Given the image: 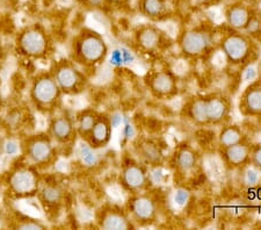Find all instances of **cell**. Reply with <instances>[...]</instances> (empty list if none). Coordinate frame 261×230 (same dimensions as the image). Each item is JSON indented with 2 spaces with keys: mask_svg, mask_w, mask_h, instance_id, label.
Returning <instances> with one entry per match:
<instances>
[{
  "mask_svg": "<svg viewBox=\"0 0 261 230\" xmlns=\"http://www.w3.org/2000/svg\"><path fill=\"white\" fill-rule=\"evenodd\" d=\"M202 5H207V6H214L216 4L220 3V0H197Z\"/></svg>",
  "mask_w": 261,
  "mask_h": 230,
  "instance_id": "cell-29",
  "label": "cell"
},
{
  "mask_svg": "<svg viewBox=\"0 0 261 230\" xmlns=\"http://www.w3.org/2000/svg\"><path fill=\"white\" fill-rule=\"evenodd\" d=\"M27 154L29 160L35 164H43L51 160L54 155V146L48 137L37 136L29 141L27 145Z\"/></svg>",
  "mask_w": 261,
  "mask_h": 230,
  "instance_id": "cell-20",
  "label": "cell"
},
{
  "mask_svg": "<svg viewBox=\"0 0 261 230\" xmlns=\"http://www.w3.org/2000/svg\"><path fill=\"white\" fill-rule=\"evenodd\" d=\"M134 41L142 54L150 56L163 55L174 44L172 36L154 23H143L137 27L134 34Z\"/></svg>",
  "mask_w": 261,
  "mask_h": 230,
  "instance_id": "cell-5",
  "label": "cell"
},
{
  "mask_svg": "<svg viewBox=\"0 0 261 230\" xmlns=\"http://www.w3.org/2000/svg\"><path fill=\"white\" fill-rule=\"evenodd\" d=\"M259 78L261 79V69H260V76H259Z\"/></svg>",
  "mask_w": 261,
  "mask_h": 230,
  "instance_id": "cell-31",
  "label": "cell"
},
{
  "mask_svg": "<svg viewBox=\"0 0 261 230\" xmlns=\"http://www.w3.org/2000/svg\"><path fill=\"white\" fill-rule=\"evenodd\" d=\"M42 200L48 203H56L62 198V191L55 185H47L41 192Z\"/></svg>",
  "mask_w": 261,
  "mask_h": 230,
  "instance_id": "cell-25",
  "label": "cell"
},
{
  "mask_svg": "<svg viewBox=\"0 0 261 230\" xmlns=\"http://www.w3.org/2000/svg\"><path fill=\"white\" fill-rule=\"evenodd\" d=\"M238 111L245 118L261 116V79L252 82L242 92L238 100Z\"/></svg>",
  "mask_w": 261,
  "mask_h": 230,
  "instance_id": "cell-13",
  "label": "cell"
},
{
  "mask_svg": "<svg viewBox=\"0 0 261 230\" xmlns=\"http://www.w3.org/2000/svg\"><path fill=\"white\" fill-rule=\"evenodd\" d=\"M141 14L151 21H159L168 13L167 0H138Z\"/></svg>",
  "mask_w": 261,
  "mask_h": 230,
  "instance_id": "cell-21",
  "label": "cell"
},
{
  "mask_svg": "<svg viewBox=\"0 0 261 230\" xmlns=\"http://www.w3.org/2000/svg\"><path fill=\"white\" fill-rule=\"evenodd\" d=\"M200 165V155L195 148L189 144L176 146L171 156V167L175 175L186 181L189 177H194L197 167Z\"/></svg>",
  "mask_w": 261,
  "mask_h": 230,
  "instance_id": "cell-10",
  "label": "cell"
},
{
  "mask_svg": "<svg viewBox=\"0 0 261 230\" xmlns=\"http://www.w3.org/2000/svg\"><path fill=\"white\" fill-rule=\"evenodd\" d=\"M127 213L133 222L141 225H150L158 220L159 203L158 200L146 192L133 194L127 203Z\"/></svg>",
  "mask_w": 261,
  "mask_h": 230,
  "instance_id": "cell-7",
  "label": "cell"
},
{
  "mask_svg": "<svg viewBox=\"0 0 261 230\" xmlns=\"http://www.w3.org/2000/svg\"><path fill=\"white\" fill-rule=\"evenodd\" d=\"M237 2H242V3L247 4V5H251V6H255V5H259V4H261V0H237Z\"/></svg>",
  "mask_w": 261,
  "mask_h": 230,
  "instance_id": "cell-30",
  "label": "cell"
},
{
  "mask_svg": "<svg viewBox=\"0 0 261 230\" xmlns=\"http://www.w3.org/2000/svg\"><path fill=\"white\" fill-rule=\"evenodd\" d=\"M137 152L138 156L141 157V162L144 163L145 165H159L164 158L161 146L150 140L142 141L141 143H138Z\"/></svg>",
  "mask_w": 261,
  "mask_h": 230,
  "instance_id": "cell-22",
  "label": "cell"
},
{
  "mask_svg": "<svg viewBox=\"0 0 261 230\" xmlns=\"http://www.w3.org/2000/svg\"><path fill=\"white\" fill-rule=\"evenodd\" d=\"M224 19L226 24L231 29L245 32L252 26H254L256 21V13L253 6L236 0L234 3L225 7Z\"/></svg>",
  "mask_w": 261,
  "mask_h": 230,
  "instance_id": "cell-11",
  "label": "cell"
},
{
  "mask_svg": "<svg viewBox=\"0 0 261 230\" xmlns=\"http://www.w3.org/2000/svg\"><path fill=\"white\" fill-rule=\"evenodd\" d=\"M225 61L236 68H245L259 58L260 48L250 35L231 29L218 41Z\"/></svg>",
  "mask_w": 261,
  "mask_h": 230,
  "instance_id": "cell-2",
  "label": "cell"
},
{
  "mask_svg": "<svg viewBox=\"0 0 261 230\" xmlns=\"http://www.w3.org/2000/svg\"><path fill=\"white\" fill-rule=\"evenodd\" d=\"M61 89L57 85L54 76H42L34 82L32 86V98L36 105L42 107H49L56 104L60 99Z\"/></svg>",
  "mask_w": 261,
  "mask_h": 230,
  "instance_id": "cell-12",
  "label": "cell"
},
{
  "mask_svg": "<svg viewBox=\"0 0 261 230\" xmlns=\"http://www.w3.org/2000/svg\"><path fill=\"white\" fill-rule=\"evenodd\" d=\"M250 151L251 144L244 141L232 145L220 146L218 154H220L223 164L230 170H236L241 169L246 164H250Z\"/></svg>",
  "mask_w": 261,
  "mask_h": 230,
  "instance_id": "cell-14",
  "label": "cell"
},
{
  "mask_svg": "<svg viewBox=\"0 0 261 230\" xmlns=\"http://www.w3.org/2000/svg\"><path fill=\"white\" fill-rule=\"evenodd\" d=\"M112 135L113 124L111 118H108L106 114H99L85 141L92 149H100L108 145L112 140Z\"/></svg>",
  "mask_w": 261,
  "mask_h": 230,
  "instance_id": "cell-17",
  "label": "cell"
},
{
  "mask_svg": "<svg viewBox=\"0 0 261 230\" xmlns=\"http://www.w3.org/2000/svg\"><path fill=\"white\" fill-rule=\"evenodd\" d=\"M82 158L86 164H93L94 155L92 152V148L88 144L82 146Z\"/></svg>",
  "mask_w": 261,
  "mask_h": 230,
  "instance_id": "cell-27",
  "label": "cell"
},
{
  "mask_svg": "<svg viewBox=\"0 0 261 230\" xmlns=\"http://www.w3.org/2000/svg\"><path fill=\"white\" fill-rule=\"evenodd\" d=\"M50 133L55 140L60 143H69L72 142L77 135L75 121L69 115H60L55 118L50 124Z\"/></svg>",
  "mask_w": 261,
  "mask_h": 230,
  "instance_id": "cell-18",
  "label": "cell"
},
{
  "mask_svg": "<svg viewBox=\"0 0 261 230\" xmlns=\"http://www.w3.org/2000/svg\"><path fill=\"white\" fill-rule=\"evenodd\" d=\"M232 101L228 94L210 92L192 95L181 107V116L195 127H216L229 122Z\"/></svg>",
  "mask_w": 261,
  "mask_h": 230,
  "instance_id": "cell-1",
  "label": "cell"
},
{
  "mask_svg": "<svg viewBox=\"0 0 261 230\" xmlns=\"http://www.w3.org/2000/svg\"><path fill=\"white\" fill-rule=\"evenodd\" d=\"M145 85L150 94L159 100H172L180 91L178 76L168 69L151 71L145 77Z\"/></svg>",
  "mask_w": 261,
  "mask_h": 230,
  "instance_id": "cell-6",
  "label": "cell"
},
{
  "mask_svg": "<svg viewBox=\"0 0 261 230\" xmlns=\"http://www.w3.org/2000/svg\"><path fill=\"white\" fill-rule=\"evenodd\" d=\"M5 152L8 156H15L19 152V144L15 141H7L5 144Z\"/></svg>",
  "mask_w": 261,
  "mask_h": 230,
  "instance_id": "cell-28",
  "label": "cell"
},
{
  "mask_svg": "<svg viewBox=\"0 0 261 230\" xmlns=\"http://www.w3.org/2000/svg\"><path fill=\"white\" fill-rule=\"evenodd\" d=\"M244 141H246V137L239 125L226 123L222 125L220 135H218V144H220V146L232 145Z\"/></svg>",
  "mask_w": 261,
  "mask_h": 230,
  "instance_id": "cell-23",
  "label": "cell"
},
{
  "mask_svg": "<svg viewBox=\"0 0 261 230\" xmlns=\"http://www.w3.org/2000/svg\"><path fill=\"white\" fill-rule=\"evenodd\" d=\"M250 164L261 172V143L251 144Z\"/></svg>",
  "mask_w": 261,
  "mask_h": 230,
  "instance_id": "cell-26",
  "label": "cell"
},
{
  "mask_svg": "<svg viewBox=\"0 0 261 230\" xmlns=\"http://www.w3.org/2000/svg\"><path fill=\"white\" fill-rule=\"evenodd\" d=\"M10 188L18 194H29L37 188V177L33 171L19 169L10 175Z\"/></svg>",
  "mask_w": 261,
  "mask_h": 230,
  "instance_id": "cell-19",
  "label": "cell"
},
{
  "mask_svg": "<svg viewBox=\"0 0 261 230\" xmlns=\"http://www.w3.org/2000/svg\"><path fill=\"white\" fill-rule=\"evenodd\" d=\"M120 182L129 193L144 192L150 185V174L146 165L135 158H127L121 166Z\"/></svg>",
  "mask_w": 261,
  "mask_h": 230,
  "instance_id": "cell-8",
  "label": "cell"
},
{
  "mask_svg": "<svg viewBox=\"0 0 261 230\" xmlns=\"http://www.w3.org/2000/svg\"><path fill=\"white\" fill-rule=\"evenodd\" d=\"M53 76L62 92L67 94H79L85 90L87 78L74 62L63 61L58 63Z\"/></svg>",
  "mask_w": 261,
  "mask_h": 230,
  "instance_id": "cell-9",
  "label": "cell"
},
{
  "mask_svg": "<svg viewBox=\"0 0 261 230\" xmlns=\"http://www.w3.org/2000/svg\"><path fill=\"white\" fill-rule=\"evenodd\" d=\"M19 50L24 55L39 57L44 55L48 48L47 36L39 29H28L19 37Z\"/></svg>",
  "mask_w": 261,
  "mask_h": 230,
  "instance_id": "cell-15",
  "label": "cell"
},
{
  "mask_svg": "<svg viewBox=\"0 0 261 230\" xmlns=\"http://www.w3.org/2000/svg\"><path fill=\"white\" fill-rule=\"evenodd\" d=\"M99 113H96L93 110H85L82 111L77 115L75 119V128H77V134L84 140L86 139L88 133L91 132V129L93 128V125L98 118Z\"/></svg>",
  "mask_w": 261,
  "mask_h": 230,
  "instance_id": "cell-24",
  "label": "cell"
},
{
  "mask_svg": "<svg viewBox=\"0 0 261 230\" xmlns=\"http://www.w3.org/2000/svg\"><path fill=\"white\" fill-rule=\"evenodd\" d=\"M73 62L83 68H95L108 56V45L103 36L94 29L84 28L72 43Z\"/></svg>",
  "mask_w": 261,
  "mask_h": 230,
  "instance_id": "cell-3",
  "label": "cell"
},
{
  "mask_svg": "<svg viewBox=\"0 0 261 230\" xmlns=\"http://www.w3.org/2000/svg\"><path fill=\"white\" fill-rule=\"evenodd\" d=\"M98 223L101 228L106 230H124L133 227V221L130 220L127 211L114 205L101 209Z\"/></svg>",
  "mask_w": 261,
  "mask_h": 230,
  "instance_id": "cell-16",
  "label": "cell"
},
{
  "mask_svg": "<svg viewBox=\"0 0 261 230\" xmlns=\"http://www.w3.org/2000/svg\"><path fill=\"white\" fill-rule=\"evenodd\" d=\"M217 31L212 24L201 23L185 29L176 39L179 52L185 58H200L214 47Z\"/></svg>",
  "mask_w": 261,
  "mask_h": 230,
  "instance_id": "cell-4",
  "label": "cell"
}]
</instances>
